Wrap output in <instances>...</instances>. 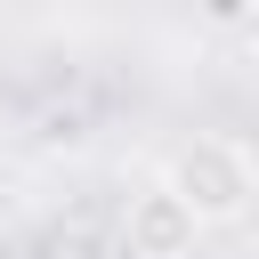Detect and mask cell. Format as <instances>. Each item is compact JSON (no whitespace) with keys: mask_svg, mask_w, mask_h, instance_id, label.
Returning a JSON list of instances; mask_svg holds the SVG:
<instances>
[{"mask_svg":"<svg viewBox=\"0 0 259 259\" xmlns=\"http://www.w3.org/2000/svg\"><path fill=\"white\" fill-rule=\"evenodd\" d=\"M162 186H170L202 227H235V219H251V202H259V154H251L243 138H227V130H194V138L170 146Z\"/></svg>","mask_w":259,"mask_h":259,"instance_id":"cell-1","label":"cell"},{"mask_svg":"<svg viewBox=\"0 0 259 259\" xmlns=\"http://www.w3.org/2000/svg\"><path fill=\"white\" fill-rule=\"evenodd\" d=\"M194 243H202V219L162 178L130 194V210H121V259H194Z\"/></svg>","mask_w":259,"mask_h":259,"instance_id":"cell-2","label":"cell"}]
</instances>
